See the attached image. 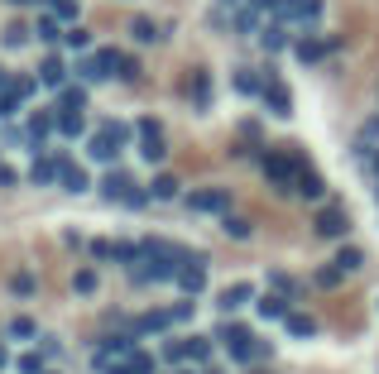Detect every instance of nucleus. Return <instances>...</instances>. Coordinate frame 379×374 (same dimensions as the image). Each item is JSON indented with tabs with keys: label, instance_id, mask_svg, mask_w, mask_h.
Wrapping results in <instances>:
<instances>
[{
	"label": "nucleus",
	"instance_id": "47",
	"mask_svg": "<svg viewBox=\"0 0 379 374\" xmlns=\"http://www.w3.org/2000/svg\"><path fill=\"white\" fill-rule=\"evenodd\" d=\"M375 139H379V115L365 120V130H360V144H375Z\"/></svg>",
	"mask_w": 379,
	"mask_h": 374
},
{
	"label": "nucleus",
	"instance_id": "16",
	"mask_svg": "<svg viewBox=\"0 0 379 374\" xmlns=\"http://www.w3.org/2000/svg\"><path fill=\"white\" fill-rule=\"evenodd\" d=\"M39 86H68V67H63V58H44V63H39Z\"/></svg>",
	"mask_w": 379,
	"mask_h": 374
},
{
	"label": "nucleus",
	"instance_id": "29",
	"mask_svg": "<svg viewBox=\"0 0 379 374\" xmlns=\"http://www.w3.org/2000/svg\"><path fill=\"white\" fill-rule=\"evenodd\" d=\"M259 44H264L269 53H278V49H288V34H283V25H269L264 34H259Z\"/></svg>",
	"mask_w": 379,
	"mask_h": 374
},
{
	"label": "nucleus",
	"instance_id": "50",
	"mask_svg": "<svg viewBox=\"0 0 379 374\" xmlns=\"http://www.w3.org/2000/svg\"><path fill=\"white\" fill-rule=\"evenodd\" d=\"M250 5H255L259 15H278V5H283V0H250Z\"/></svg>",
	"mask_w": 379,
	"mask_h": 374
},
{
	"label": "nucleus",
	"instance_id": "6",
	"mask_svg": "<svg viewBox=\"0 0 379 374\" xmlns=\"http://www.w3.org/2000/svg\"><path fill=\"white\" fill-rule=\"evenodd\" d=\"M58 130V110H34V120H29V149H34V154H44V144H49V134Z\"/></svg>",
	"mask_w": 379,
	"mask_h": 374
},
{
	"label": "nucleus",
	"instance_id": "7",
	"mask_svg": "<svg viewBox=\"0 0 379 374\" xmlns=\"http://www.w3.org/2000/svg\"><path fill=\"white\" fill-rule=\"evenodd\" d=\"M188 212H231V192H221V187L188 192Z\"/></svg>",
	"mask_w": 379,
	"mask_h": 374
},
{
	"label": "nucleus",
	"instance_id": "2",
	"mask_svg": "<svg viewBox=\"0 0 379 374\" xmlns=\"http://www.w3.org/2000/svg\"><path fill=\"white\" fill-rule=\"evenodd\" d=\"M125 139H130V125H125V120H106L101 130L91 134V144H86V154H91V159H96V163H110V159H115V154H120V149H125Z\"/></svg>",
	"mask_w": 379,
	"mask_h": 374
},
{
	"label": "nucleus",
	"instance_id": "11",
	"mask_svg": "<svg viewBox=\"0 0 379 374\" xmlns=\"http://www.w3.org/2000/svg\"><path fill=\"white\" fill-rule=\"evenodd\" d=\"M351 231V216L341 212V207H326L322 216H317V236H326V240H341Z\"/></svg>",
	"mask_w": 379,
	"mask_h": 374
},
{
	"label": "nucleus",
	"instance_id": "57",
	"mask_svg": "<svg viewBox=\"0 0 379 374\" xmlns=\"http://www.w3.org/2000/svg\"><path fill=\"white\" fill-rule=\"evenodd\" d=\"M44 374H53V370H44Z\"/></svg>",
	"mask_w": 379,
	"mask_h": 374
},
{
	"label": "nucleus",
	"instance_id": "46",
	"mask_svg": "<svg viewBox=\"0 0 379 374\" xmlns=\"http://www.w3.org/2000/svg\"><path fill=\"white\" fill-rule=\"evenodd\" d=\"M91 254L96 259H115V240H91Z\"/></svg>",
	"mask_w": 379,
	"mask_h": 374
},
{
	"label": "nucleus",
	"instance_id": "55",
	"mask_svg": "<svg viewBox=\"0 0 379 374\" xmlns=\"http://www.w3.org/2000/svg\"><path fill=\"white\" fill-rule=\"evenodd\" d=\"M370 168H375V178H379V149H375V159H370Z\"/></svg>",
	"mask_w": 379,
	"mask_h": 374
},
{
	"label": "nucleus",
	"instance_id": "12",
	"mask_svg": "<svg viewBox=\"0 0 379 374\" xmlns=\"http://www.w3.org/2000/svg\"><path fill=\"white\" fill-rule=\"evenodd\" d=\"M168 326H173V312H144V317L130 321L135 336H159V331H168Z\"/></svg>",
	"mask_w": 379,
	"mask_h": 374
},
{
	"label": "nucleus",
	"instance_id": "4",
	"mask_svg": "<svg viewBox=\"0 0 379 374\" xmlns=\"http://www.w3.org/2000/svg\"><path fill=\"white\" fill-rule=\"evenodd\" d=\"M178 288H183L188 297L207 288V254H202V250H192L188 259H183V269H178Z\"/></svg>",
	"mask_w": 379,
	"mask_h": 374
},
{
	"label": "nucleus",
	"instance_id": "52",
	"mask_svg": "<svg viewBox=\"0 0 379 374\" xmlns=\"http://www.w3.org/2000/svg\"><path fill=\"white\" fill-rule=\"evenodd\" d=\"M20 183V173H15V168H5V163H0V187H15Z\"/></svg>",
	"mask_w": 379,
	"mask_h": 374
},
{
	"label": "nucleus",
	"instance_id": "27",
	"mask_svg": "<svg viewBox=\"0 0 379 374\" xmlns=\"http://www.w3.org/2000/svg\"><path fill=\"white\" fill-rule=\"evenodd\" d=\"M34 34H39L44 44H58V39H63V29H58V15H39V25H34Z\"/></svg>",
	"mask_w": 379,
	"mask_h": 374
},
{
	"label": "nucleus",
	"instance_id": "39",
	"mask_svg": "<svg viewBox=\"0 0 379 374\" xmlns=\"http://www.w3.org/2000/svg\"><path fill=\"white\" fill-rule=\"evenodd\" d=\"M25 44H29V29L25 25H10V29H5V49H25Z\"/></svg>",
	"mask_w": 379,
	"mask_h": 374
},
{
	"label": "nucleus",
	"instance_id": "20",
	"mask_svg": "<svg viewBox=\"0 0 379 374\" xmlns=\"http://www.w3.org/2000/svg\"><path fill=\"white\" fill-rule=\"evenodd\" d=\"M331 49H336V39H331V44H317V39H298V44H293V53H298L302 63H317V58L331 53Z\"/></svg>",
	"mask_w": 379,
	"mask_h": 374
},
{
	"label": "nucleus",
	"instance_id": "32",
	"mask_svg": "<svg viewBox=\"0 0 379 374\" xmlns=\"http://www.w3.org/2000/svg\"><path fill=\"white\" fill-rule=\"evenodd\" d=\"M10 336H15V341H34V336H39V326H34L29 317H15V321H10Z\"/></svg>",
	"mask_w": 379,
	"mask_h": 374
},
{
	"label": "nucleus",
	"instance_id": "54",
	"mask_svg": "<svg viewBox=\"0 0 379 374\" xmlns=\"http://www.w3.org/2000/svg\"><path fill=\"white\" fill-rule=\"evenodd\" d=\"M5 365H10V350H5V346H0V370H5Z\"/></svg>",
	"mask_w": 379,
	"mask_h": 374
},
{
	"label": "nucleus",
	"instance_id": "15",
	"mask_svg": "<svg viewBox=\"0 0 379 374\" xmlns=\"http://www.w3.org/2000/svg\"><path fill=\"white\" fill-rule=\"evenodd\" d=\"M58 159H63V154H58ZM58 183L68 187V192H86V187H91V178H86V168H77L72 159H63V173H58Z\"/></svg>",
	"mask_w": 379,
	"mask_h": 374
},
{
	"label": "nucleus",
	"instance_id": "34",
	"mask_svg": "<svg viewBox=\"0 0 379 374\" xmlns=\"http://www.w3.org/2000/svg\"><path fill=\"white\" fill-rule=\"evenodd\" d=\"M135 259H139L135 240H115V264H135Z\"/></svg>",
	"mask_w": 379,
	"mask_h": 374
},
{
	"label": "nucleus",
	"instance_id": "35",
	"mask_svg": "<svg viewBox=\"0 0 379 374\" xmlns=\"http://www.w3.org/2000/svg\"><path fill=\"white\" fill-rule=\"evenodd\" d=\"M115 77H120V82H135V77H139V63H135L130 53H120V63H115Z\"/></svg>",
	"mask_w": 379,
	"mask_h": 374
},
{
	"label": "nucleus",
	"instance_id": "10",
	"mask_svg": "<svg viewBox=\"0 0 379 374\" xmlns=\"http://www.w3.org/2000/svg\"><path fill=\"white\" fill-rule=\"evenodd\" d=\"M58 173H63V159H58V154H34V168H29V183L34 187L58 183Z\"/></svg>",
	"mask_w": 379,
	"mask_h": 374
},
{
	"label": "nucleus",
	"instance_id": "23",
	"mask_svg": "<svg viewBox=\"0 0 379 374\" xmlns=\"http://www.w3.org/2000/svg\"><path fill=\"white\" fill-rule=\"evenodd\" d=\"M149 197H154V202H168V197H178V178H173V173H159V178L149 183Z\"/></svg>",
	"mask_w": 379,
	"mask_h": 374
},
{
	"label": "nucleus",
	"instance_id": "26",
	"mask_svg": "<svg viewBox=\"0 0 379 374\" xmlns=\"http://www.w3.org/2000/svg\"><path fill=\"white\" fill-rule=\"evenodd\" d=\"M10 293H15V297H34V293H39V278H34L29 269H25V273H15V278H10Z\"/></svg>",
	"mask_w": 379,
	"mask_h": 374
},
{
	"label": "nucleus",
	"instance_id": "13",
	"mask_svg": "<svg viewBox=\"0 0 379 374\" xmlns=\"http://www.w3.org/2000/svg\"><path fill=\"white\" fill-rule=\"evenodd\" d=\"M130 173H125V168H110L106 178H101V197H110V202H125V192H130Z\"/></svg>",
	"mask_w": 379,
	"mask_h": 374
},
{
	"label": "nucleus",
	"instance_id": "43",
	"mask_svg": "<svg viewBox=\"0 0 379 374\" xmlns=\"http://www.w3.org/2000/svg\"><path fill=\"white\" fill-rule=\"evenodd\" d=\"M20 374H44V355H34V350L20 355Z\"/></svg>",
	"mask_w": 379,
	"mask_h": 374
},
{
	"label": "nucleus",
	"instance_id": "40",
	"mask_svg": "<svg viewBox=\"0 0 379 374\" xmlns=\"http://www.w3.org/2000/svg\"><path fill=\"white\" fill-rule=\"evenodd\" d=\"M49 10H53L58 20H68V25H72V20H77V0H53V5H49Z\"/></svg>",
	"mask_w": 379,
	"mask_h": 374
},
{
	"label": "nucleus",
	"instance_id": "5",
	"mask_svg": "<svg viewBox=\"0 0 379 374\" xmlns=\"http://www.w3.org/2000/svg\"><path fill=\"white\" fill-rule=\"evenodd\" d=\"M135 130H139V154H144L149 163H163V154H168V144H163V130H159V120H149V115H144V120H139Z\"/></svg>",
	"mask_w": 379,
	"mask_h": 374
},
{
	"label": "nucleus",
	"instance_id": "25",
	"mask_svg": "<svg viewBox=\"0 0 379 374\" xmlns=\"http://www.w3.org/2000/svg\"><path fill=\"white\" fill-rule=\"evenodd\" d=\"M283 321H288V336H298V341L317 336V321H312V317H302V312H293V317H283Z\"/></svg>",
	"mask_w": 379,
	"mask_h": 374
},
{
	"label": "nucleus",
	"instance_id": "33",
	"mask_svg": "<svg viewBox=\"0 0 379 374\" xmlns=\"http://www.w3.org/2000/svg\"><path fill=\"white\" fill-rule=\"evenodd\" d=\"M236 91H245V96H255V91H264V82L255 77V72H245V67H240V72H236Z\"/></svg>",
	"mask_w": 379,
	"mask_h": 374
},
{
	"label": "nucleus",
	"instance_id": "9",
	"mask_svg": "<svg viewBox=\"0 0 379 374\" xmlns=\"http://www.w3.org/2000/svg\"><path fill=\"white\" fill-rule=\"evenodd\" d=\"M259 96H264V106H269L278 120H288V115H293V96H288V86H283L278 77L264 82V91H259Z\"/></svg>",
	"mask_w": 379,
	"mask_h": 374
},
{
	"label": "nucleus",
	"instance_id": "56",
	"mask_svg": "<svg viewBox=\"0 0 379 374\" xmlns=\"http://www.w3.org/2000/svg\"><path fill=\"white\" fill-rule=\"evenodd\" d=\"M10 5H29V0H10Z\"/></svg>",
	"mask_w": 379,
	"mask_h": 374
},
{
	"label": "nucleus",
	"instance_id": "49",
	"mask_svg": "<svg viewBox=\"0 0 379 374\" xmlns=\"http://www.w3.org/2000/svg\"><path fill=\"white\" fill-rule=\"evenodd\" d=\"M192 312H197V307H192V297H188V302L173 307V321H192Z\"/></svg>",
	"mask_w": 379,
	"mask_h": 374
},
{
	"label": "nucleus",
	"instance_id": "17",
	"mask_svg": "<svg viewBox=\"0 0 379 374\" xmlns=\"http://www.w3.org/2000/svg\"><path fill=\"white\" fill-rule=\"evenodd\" d=\"M250 297H255V288H250V283H231V288H226L217 302H221V312H236V307H245Z\"/></svg>",
	"mask_w": 379,
	"mask_h": 374
},
{
	"label": "nucleus",
	"instance_id": "3",
	"mask_svg": "<svg viewBox=\"0 0 379 374\" xmlns=\"http://www.w3.org/2000/svg\"><path fill=\"white\" fill-rule=\"evenodd\" d=\"M298 168H302L298 154H264V178L283 192H288V183H298Z\"/></svg>",
	"mask_w": 379,
	"mask_h": 374
},
{
	"label": "nucleus",
	"instance_id": "37",
	"mask_svg": "<svg viewBox=\"0 0 379 374\" xmlns=\"http://www.w3.org/2000/svg\"><path fill=\"white\" fill-rule=\"evenodd\" d=\"M255 15H259L255 5H250V10H236V15H231V29H240V34H250V29H255Z\"/></svg>",
	"mask_w": 379,
	"mask_h": 374
},
{
	"label": "nucleus",
	"instance_id": "14",
	"mask_svg": "<svg viewBox=\"0 0 379 374\" xmlns=\"http://www.w3.org/2000/svg\"><path fill=\"white\" fill-rule=\"evenodd\" d=\"M293 192H298V197H307V202H322V197H326V183L312 173V168H298V183H293Z\"/></svg>",
	"mask_w": 379,
	"mask_h": 374
},
{
	"label": "nucleus",
	"instance_id": "38",
	"mask_svg": "<svg viewBox=\"0 0 379 374\" xmlns=\"http://www.w3.org/2000/svg\"><path fill=\"white\" fill-rule=\"evenodd\" d=\"M269 283L278 293H298V283H293V273H283V269H269Z\"/></svg>",
	"mask_w": 379,
	"mask_h": 374
},
{
	"label": "nucleus",
	"instance_id": "8",
	"mask_svg": "<svg viewBox=\"0 0 379 374\" xmlns=\"http://www.w3.org/2000/svg\"><path fill=\"white\" fill-rule=\"evenodd\" d=\"M322 15V0H283L274 20H298V25H317Z\"/></svg>",
	"mask_w": 379,
	"mask_h": 374
},
{
	"label": "nucleus",
	"instance_id": "31",
	"mask_svg": "<svg viewBox=\"0 0 379 374\" xmlns=\"http://www.w3.org/2000/svg\"><path fill=\"white\" fill-rule=\"evenodd\" d=\"M125 365H130V374H154V355H144V350H130V355H125Z\"/></svg>",
	"mask_w": 379,
	"mask_h": 374
},
{
	"label": "nucleus",
	"instance_id": "48",
	"mask_svg": "<svg viewBox=\"0 0 379 374\" xmlns=\"http://www.w3.org/2000/svg\"><path fill=\"white\" fill-rule=\"evenodd\" d=\"M144 202H149V192H139V187H130V192H125V207H135V212H139Z\"/></svg>",
	"mask_w": 379,
	"mask_h": 374
},
{
	"label": "nucleus",
	"instance_id": "51",
	"mask_svg": "<svg viewBox=\"0 0 379 374\" xmlns=\"http://www.w3.org/2000/svg\"><path fill=\"white\" fill-rule=\"evenodd\" d=\"M0 139H5V144H25L29 134H20V130H15V125H5V130H0Z\"/></svg>",
	"mask_w": 379,
	"mask_h": 374
},
{
	"label": "nucleus",
	"instance_id": "18",
	"mask_svg": "<svg viewBox=\"0 0 379 374\" xmlns=\"http://www.w3.org/2000/svg\"><path fill=\"white\" fill-rule=\"evenodd\" d=\"M77 77L82 82H106V63H101V53H91V58H77Z\"/></svg>",
	"mask_w": 379,
	"mask_h": 374
},
{
	"label": "nucleus",
	"instance_id": "28",
	"mask_svg": "<svg viewBox=\"0 0 379 374\" xmlns=\"http://www.w3.org/2000/svg\"><path fill=\"white\" fill-rule=\"evenodd\" d=\"M63 44H68L72 53H86V49H91V34H86V29H82V25H72V29H68V34H63Z\"/></svg>",
	"mask_w": 379,
	"mask_h": 374
},
{
	"label": "nucleus",
	"instance_id": "45",
	"mask_svg": "<svg viewBox=\"0 0 379 374\" xmlns=\"http://www.w3.org/2000/svg\"><path fill=\"white\" fill-rule=\"evenodd\" d=\"M341 273H346V269H317V283H322V288H336Z\"/></svg>",
	"mask_w": 379,
	"mask_h": 374
},
{
	"label": "nucleus",
	"instance_id": "30",
	"mask_svg": "<svg viewBox=\"0 0 379 374\" xmlns=\"http://www.w3.org/2000/svg\"><path fill=\"white\" fill-rule=\"evenodd\" d=\"M130 34H135L139 44H154V39H163V29L154 25V20H135V25H130Z\"/></svg>",
	"mask_w": 379,
	"mask_h": 374
},
{
	"label": "nucleus",
	"instance_id": "44",
	"mask_svg": "<svg viewBox=\"0 0 379 374\" xmlns=\"http://www.w3.org/2000/svg\"><path fill=\"white\" fill-rule=\"evenodd\" d=\"M163 360H168V365L188 360V346H183V341H168V346H163Z\"/></svg>",
	"mask_w": 379,
	"mask_h": 374
},
{
	"label": "nucleus",
	"instance_id": "36",
	"mask_svg": "<svg viewBox=\"0 0 379 374\" xmlns=\"http://www.w3.org/2000/svg\"><path fill=\"white\" fill-rule=\"evenodd\" d=\"M183 346H188V360H207V355H212V341H207V336H192Z\"/></svg>",
	"mask_w": 379,
	"mask_h": 374
},
{
	"label": "nucleus",
	"instance_id": "1",
	"mask_svg": "<svg viewBox=\"0 0 379 374\" xmlns=\"http://www.w3.org/2000/svg\"><path fill=\"white\" fill-rule=\"evenodd\" d=\"M217 346H226V350H231V360H236V365L274 360V350L264 346V341H255L245 321H221V326H217Z\"/></svg>",
	"mask_w": 379,
	"mask_h": 374
},
{
	"label": "nucleus",
	"instance_id": "42",
	"mask_svg": "<svg viewBox=\"0 0 379 374\" xmlns=\"http://www.w3.org/2000/svg\"><path fill=\"white\" fill-rule=\"evenodd\" d=\"M72 288H77V293H96V273H91V269H77Z\"/></svg>",
	"mask_w": 379,
	"mask_h": 374
},
{
	"label": "nucleus",
	"instance_id": "53",
	"mask_svg": "<svg viewBox=\"0 0 379 374\" xmlns=\"http://www.w3.org/2000/svg\"><path fill=\"white\" fill-rule=\"evenodd\" d=\"M10 82H15V77H10V72L0 67V91H10Z\"/></svg>",
	"mask_w": 379,
	"mask_h": 374
},
{
	"label": "nucleus",
	"instance_id": "22",
	"mask_svg": "<svg viewBox=\"0 0 379 374\" xmlns=\"http://www.w3.org/2000/svg\"><path fill=\"white\" fill-rule=\"evenodd\" d=\"M259 317H264V321L288 317V293H269V297H259Z\"/></svg>",
	"mask_w": 379,
	"mask_h": 374
},
{
	"label": "nucleus",
	"instance_id": "19",
	"mask_svg": "<svg viewBox=\"0 0 379 374\" xmlns=\"http://www.w3.org/2000/svg\"><path fill=\"white\" fill-rule=\"evenodd\" d=\"M82 130H86L82 110H58V134H63V139H77Z\"/></svg>",
	"mask_w": 379,
	"mask_h": 374
},
{
	"label": "nucleus",
	"instance_id": "24",
	"mask_svg": "<svg viewBox=\"0 0 379 374\" xmlns=\"http://www.w3.org/2000/svg\"><path fill=\"white\" fill-rule=\"evenodd\" d=\"M360 264H365V250H355V245H341V250H336V269H346V273H355Z\"/></svg>",
	"mask_w": 379,
	"mask_h": 374
},
{
	"label": "nucleus",
	"instance_id": "21",
	"mask_svg": "<svg viewBox=\"0 0 379 374\" xmlns=\"http://www.w3.org/2000/svg\"><path fill=\"white\" fill-rule=\"evenodd\" d=\"M58 110H86V86H58Z\"/></svg>",
	"mask_w": 379,
	"mask_h": 374
},
{
	"label": "nucleus",
	"instance_id": "41",
	"mask_svg": "<svg viewBox=\"0 0 379 374\" xmlns=\"http://www.w3.org/2000/svg\"><path fill=\"white\" fill-rule=\"evenodd\" d=\"M221 226H226V236H236V240L250 236V221H236V216H221Z\"/></svg>",
	"mask_w": 379,
	"mask_h": 374
}]
</instances>
